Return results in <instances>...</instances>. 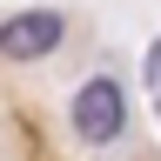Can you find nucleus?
<instances>
[{"label":"nucleus","instance_id":"1","mask_svg":"<svg viewBox=\"0 0 161 161\" xmlns=\"http://www.w3.org/2000/svg\"><path fill=\"white\" fill-rule=\"evenodd\" d=\"M67 121H74V134L87 141V148H108V141L128 128V87H121L114 74L80 80V87H74V108H67Z\"/></svg>","mask_w":161,"mask_h":161},{"label":"nucleus","instance_id":"2","mask_svg":"<svg viewBox=\"0 0 161 161\" xmlns=\"http://www.w3.org/2000/svg\"><path fill=\"white\" fill-rule=\"evenodd\" d=\"M67 40V14L60 7H27V14H7L0 20V60H40Z\"/></svg>","mask_w":161,"mask_h":161},{"label":"nucleus","instance_id":"3","mask_svg":"<svg viewBox=\"0 0 161 161\" xmlns=\"http://www.w3.org/2000/svg\"><path fill=\"white\" fill-rule=\"evenodd\" d=\"M148 80H154V87H161V40H154V47H148Z\"/></svg>","mask_w":161,"mask_h":161}]
</instances>
